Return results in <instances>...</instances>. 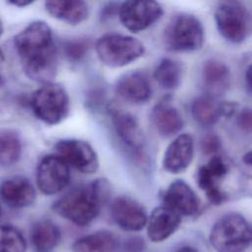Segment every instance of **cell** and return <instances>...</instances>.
Masks as SVG:
<instances>
[{
    "label": "cell",
    "mask_w": 252,
    "mask_h": 252,
    "mask_svg": "<svg viewBox=\"0 0 252 252\" xmlns=\"http://www.w3.org/2000/svg\"><path fill=\"white\" fill-rule=\"evenodd\" d=\"M227 172L226 163L219 156H213L211 159L199 167L197 171V182L205 192L208 199L216 204H221L226 195L220 188V180Z\"/></svg>",
    "instance_id": "7c38bea8"
},
{
    "label": "cell",
    "mask_w": 252,
    "mask_h": 252,
    "mask_svg": "<svg viewBox=\"0 0 252 252\" xmlns=\"http://www.w3.org/2000/svg\"><path fill=\"white\" fill-rule=\"evenodd\" d=\"M242 161L247 165H252V150L248 151L243 155Z\"/></svg>",
    "instance_id": "836d02e7"
},
{
    "label": "cell",
    "mask_w": 252,
    "mask_h": 252,
    "mask_svg": "<svg viewBox=\"0 0 252 252\" xmlns=\"http://www.w3.org/2000/svg\"><path fill=\"white\" fill-rule=\"evenodd\" d=\"M153 121L158 132L164 137L178 133L183 126V119L179 111L168 101H159L153 109Z\"/></svg>",
    "instance_id": "ffe728a7"
},
{
    "label": "cell",
    "mask_w": 252,
    "mask_h": 252,
    "mask_svg": "<svg viewBox=\"0 0 252 252\" xmlns=\"http://www.w3.org/2000/svg\"><path fill=\"white\" fill-rule=\"evenodd\" d=\"M109 192L106 179H96L79 185L61 196L52 206L53 211L79 226H86L98 216L103 199Z\"/></svg>",
    "instance_id": "7a4b0ae2"
},
{
    "label": "cell",
    "mask_w": 252,
    "mask_h": 252,
    "mask_svg": "<svg viewBox=\"0 0 252 252\" xmlns=\"http://www.w3.org/2000/svg\"><path fill=\"white\" fill-rule=\"evenodd\" d=\"M11 5L17 6V7H26L33 3V1H28V0H16V1H9L8 2Z\"/></svg>",
    "instance_id": "d6a6232c"
},
{
    "label": "cell",
    "mask_w": 252,
    "mask_h": 252,
    "mask_svg": "<svg viewBox=\"0 0 252 252\" xmlns=\"http://www.w3.org/2000/svg\"><path fill=\"white\" fill-rule=\"evenodd\" d=\"M2 215V207H1V205H0V216Z\"/></svg>",
    "instance_id": "74e56055"
},
{
    "label": "cell",
    "mask_w": 252,
    "mask_h": 252,
    "mask_svg": "<svg viewBox=\"0 0 252 252\" xmlns=\"http://www.w3.org/2000/svg\"><path fill=\"white\" fill-rule=\"evenodd\" d=\"M115 89L119 96L134 104L145 103L152 95L151 83L141 71H131L123 74L118 79Z\"/></svg>",
    "instance_id": "5bb4252c"
},
{
    "label": "cell",
    "mask_w": 252,
    "mask_h": 252,
    "mask_svg": "<svg viewBox=\"0 0 252 252\" xmlns=\"http://www.w3.org/2000/svg\"><path fill=\"white\" fill-rule=\"evenodd\" d=\"M210 241L218 252H244L252 243V226L241 215L226 214L214 224Z\"/></svg>",
    "instance_id": "3957f363"
},
{
    "label": "cell",
    "mask_w": 252,
    "mask_h": 252,
    "mask_svg": "<svg viewBox=\"0 0 252 252\" xmlns=\"http://www.w3.org/2000/svg\"><path fill=\"white\" fill-rule=\"evenodd\" d=\"M5 60V56H4V52L2 51V49L0 48V65L4 62Z\"/></svg>",
    "instance_id": "d590c367"
},
{
    "label": "cell",
    "mask_w": 252,
    "mask_h": 252,
    "mask_svg": "<svg viewBox=\"0 0 252 252\" xmlns=\"http://www.w3.org/2000/svg\"><path fill=\"white\" fill-rule=\"evenodd\" d=\"M163 43L170 51H194L204 43V29L194 15L181 13L173 16L163 31Z\"/></svg>",
    "instance_id": "5b68a950"
},
{
    "label": "cell",
    "mask_w": 252,
    "mask_h": 252,
    "mask_svg": "<svg viewBox=\"0 0 252 252\" xmlns=\"http://www.w3.org/2000/svg\"><path fill=\"white\" fill-rule=\"evenodd\" d=\"M193 154V138L189 134H181L166 148L162 159L163 168L171 173L181 172L191 163Z\"/></svg>",
    "instance_id": "e0dca14e"
},
{
    "label": "cell",
    "mask_w": 252,
    "mask_h": 252,
    "mask_svg": "<svg viewBox=\"0 0 252 252\" xmlns=\"http://www.w3.org/2000/svg\"><path fill=\"white\" fill-rule=\"evenodd\" d=\"M164 206L180 216H193L199 209V199L192 188L183 180H174L163 195Z\"/></svg>",
    "instance_id": "2e32d148"
},
{
    "label": "cell",
    "mask_w": 252,
    "mask_h": 252,
    "mask_svg": "<svg viewBox=\"0 0 252 252\" xmlns=\"http://www.w3.org/2000/svg\"><path fill=\"white\" fill-rule=\"evenodd\" d=\"M22 149V141L16 131L0 129V166L15 164L21 158Z\"/></svg>",
    "instance_id": "cb8c5ba5"
},
{
    "label": "cell",
    "mask_w": 252,
    "mask_h": 252,
    "mask_svg": "<svg viewBox=\"0 0 252 252\" xmlns=\"http://www.w3.org/2000/svg\"><path fill=\"white\" fill-rule=\"evenodd\" d=\"M162 13L161 6L156 1H126L119 6L118 17L125 29L139 32L155 24Z\"/></svg>",
    "instance_id": "30bf717a"
},
{
    "label": "cell",
    "mask_w": 252,
    "mask_h": 252,
    "mask_svg": "<svg viewBox=\"0 0 252 252\" xmlns=\"http://www.w3.org/2000/svg\"><path fill=\"white\" fill-rule=\"evenodd\" d=\"M109 116L114 131L120 141L136 156H142L145 147V138L137 119L129 112L111 107Z\"/></svg>",
    "instance_id": "8fae6325"
},
{
    "label": "cell",
    "mask_w": 252,
    "mask_h": 252,
    "mask_svg": "<svg viewBox=\"0 0 252 252\" xmlns=\"http://www.w3.org/2000/svg\"><path fill=\"white\" fill-rule=\"evenodd\" d=\"M192 115L200 125L211 126L221 116L220 103L210 95L200 96L192 104Z\"/></svg>",
    "instance_id": "d4e9b609"
},
{
    "label": "cell",
    "mask_w": 252,
    "mask_h": 252,
    "mask_svg": "<svg viewBox=\"0 0 252 252\" xmlns=\"http://www.w3.org/2000/svg\"><path fill=\"white\" fill-rule=\"evenodd\" d=\"M0 197L10 207L22 209L35 201L36 193L31 181L24 176H12L0 184Z\"/></svg>",
    "instance_id": "9a60e30c"
},
{
    "label": "cell",
    "mask_w": 252,
    "mask_h": 252,
    "mask_svg": "<svg viewBox=\"0 0 252 252\" xmlns=\"http://www.w3.org/2000/svg\"><path fill=\"white\" fill-rule=\"evenodd\" d=\"M44 6L51 17L70 25L83 23L90 15L88 4L81 0H48Z\"/></svg>",
    "instance_id": "d6986e66"
},
{
    "label": "cell",
    "mask_w": 252,
    "mask_h": 252,
    "mask_svg": "<svg viewBox=\"0 0 252 252\" xmlns=\"http://www.w3.org/2000/svg\"><path fill=\"white\" fill-rule=\"evenodd\" d=\"M98 59L106 66L119 68L139 59L145 46L138 38L118 32L102 34L94 43Z\"/></svg>",
    "instance_id": "277c9868"
},
{
    "label": "cell",
    "mask_w": 252,
    "mask_h": 252,
    "mask_svg": "<svg viewBox=\"0 0 252 252\" xmlns=\"http://www.w3.org/2000/svg\"><path fill=\"white\" fill-rule=\"evenodd\" d=\"M180 221V215L173 210L165 206L158 207L148 219V236L153 242L163 241L177 229Z\"/></svg>",
    "instance_id": "ac0fdd59"
},
{
    "label": "cell",
    "mask_w": 252,
    "mask_h": 252,
    "mask_svg": "<svg viewBox=\"0 0 252 252\" xmlns=\"http://www.w3.org/2000/svg\"><path fill=\"white\" fill-rule=\"evenodd\" d=\"M69 165L57 155L44 156L36 167V184L45 195H55L70 182Z\"/></svg>",
    "instance_id": "9c48e42d"
},
{
    "label": "cell",
    "mask_w": 252,
    "mask_h": 252,
    "mask_svg": "<svg viewBox=\"0 0 252 252\" xmlns=\"http://www.w3.org/2000/svg\"><path fill=\"white\" fill-rule=\"evenodd\" d=\"M110 211L114 222L127 231H139L148 222V216L144 207L127 196L116 197L111 204Z\"/></svg>",
    "instance_id": "4fadbf2b"
},
{
    "label": "cell",
    "mask_w": 252,
    "mask_h": 252,
    "mask_svg": "<svg viewBox=\"0 0 252 252\" xmlns=\"http://www.w3.org/2000/svg\"><path fill=\"white\" fill-rule=\"evenodd\" d=\"M181 66L175 60L164 58L156 67L154 78L164 90L176 89L181 81Z\"/></svg>",
    "instance_id": "484cf974"
},
{
    "label": "cell",
    "mask_w": 252,
    "mask_h": 252,
    "mask_svg": "<svg viewBox=\"0 0 252 252\" xmlns=\"http://www.w3.org/2000/svg\"><path fill=\"white\" fill-rule=\"evenodd\" d=\"M60 229L48 220L35 222L32 228L31 239L33 247L38 252H49L60 240Z\"/></svg>",
    "instance_id": "7402d4cb"
},
{
    "label": "cell",
    "mask_w": 252,
    "mask_h": 252,
    "mask_svg": "<svg viewBox=\"0 0 252 252\" xmlns=\"http://www.w3.org/2000/svg\"><path fill=\"white\" fill-rule=\"evenodd\" d=\"M203 79L211 92L220 93L229 84V68L218 59L207 60L203 66Z\"/></svg>",
    "instance_id": "603a6c76"
},
{
    "label": "cell",
    "mask_w": 252,
    "mask_h": 252,
    "mask_svg": "<svg viewBox=\"0 0 252 252\" xmlns=\"http://www.w3.org/2000/svg\"><path fill=\"white\" fill-rule=\"evenodd\" d=\"M176 252H198L196 249L192 248V247H188V246H185V247H182L180 249H178Z\"/></svg>",
    "instance_id": "e575fe53"
},
{
    "label": "cell",
    "mask_w": 252,
    "mask_h": 252,
    "mask_svg": "<svg viewBox=\"0 0 252 252\" xmlns=\"http://www.w3.org/2000/svg\"><path fill=\"white\" fill-rule=\"evenodd\" d=\"M31 106L39 120L48 125H56L67 117L70 99L62 86L49 83L32 94Z\"/></svg>",
    "instance_id": "8992f818"
},
{
    "label": "cell",
    "mask_w": 252,
    "mask_h": 252,
    "mask_svg": "<svg viewBox=\"0 0 252 252\" xmlns=\"http://www.w3.org/2000/svg\"><path fill=\"white\" fill-rule=\"evenodd\" d=\"M236 106L237 105L235 103H232V102L220 103V115L225 116V117L231 116L234 113Z\"/></svg>",
    "instance_id": "4dcf8cb0"
},
{
    "label": "cell",
    "mask_w": 252,
    "mask_h": 252,
    "mask_svg": "<svg viewBox=\"0 0 252 252\" xmlns=\"http://www.w3.org/2000/svg\"><path fill=\"white\" fill-rule=\"evenodd\" d=\"M90 47V42L87 39H76L66 43L64 50L65 55L71 61H80L86 55Z\"/></svg>",
    "instance_id": "83f0119b"
},
{
    "label": "cell",
    "mask_w": 252,
    "mask_h": 252,
    "mask_svg": "<svg viewBox=\"0 0 252 252\" xmlns=\"http://www.w3.org/2000/svg\"><path fill=\"white\" fill-rule=\"evenodd\" d=\"M14 45L26 75L35 82L49 84L57 72L56 46L47 23H30L14 37Z\"/></svg>",
    "instance_id": "6da1fadb"
},
{
    "label": "cell",
    "mask_w": 252,
    "mask_h": 252,
    "mask_svg": "<svg viewBox=\"0 0 252 252\" xmlns=\"http://www.w3.org/2000/svg\"><path fill=\"white\" fill-rule=\"evenodd\" d=\"M220 141L216 136L207 137L203 142V149L209 154H215L220 149Z\"/></svg>",
    "instance_id": "f546056e"
},
{
    "label": "cell",
    "mask_w": 252,
    "mask_h": 252,
    "mask_svg": "<svg viewBox=\"0 0 252 252\" xmlns=\"http://www.w3.org/2000/svg\"><path fill=\"white\" fill-rule=\"evenodd\" d=\"M56 155L69 166L85 174H92L98 168L99 162L94 149L86 141L62 139L55 144Z\"/></svg>",
    "instance_id": "ba28073f"
},
{
    "label": "cell",
    "mask_w": 252,
    "mask_h": 252,
    "mask_svg": "<svg viewBox=\"0 0 252 252\" xmlns=\"http://www.w3.org/2000/svg\"><path fill=\"white\" fill-rule=\"evenodd\" d=\"M72 248L74 252H115L117 240L111 232L100 230L78 238Z\"/></svg>",
    "instance_id": "44dd1931"
},
{
    "label": "cell",
    "mask_w": 252,
    "mask_h": 252,
    "mask_svg": "<svg viewBox=\"0 0 252 252\" xmlns=\"http://www.w3.org/2000/svg\"><path fill=\"white\" fill-rule=\"evenodd\" d=\"M3 32H4V27H3V24H2V22L0 20V36L3 34Z\"/></svg>",
    "instance_id": "8d00e7d4"
},
{
    "label": "cell",
    "mask_w": 252,
    "mask_h": 252,
    "mask_svg": "<svg viewBox=\"0 0 252 252\" xmlns=\"http://www.w3.org/2000/svg\"><path fill=\"white\" fill-rule=\"evenodd\" d=\"M215 21L220 33L233 43L242 42L252 32V16L245 5L238 1L219 3Z\"/></svg>",
    "instance_id": "52a82bcc"
},
{
    "label": "cell",
    "mask_w": 252,
    "mask_h": 252,
    "mask_svg": "<svg viewBox=\"0 0 252 252\" xmlns=\"http://www.w3.org/2000/svg\"><path fill=\"white\" fill-rule=\"evenodd\" d=\"M27 241L19 229L0 224V252H26Z\"/></svg>",
    "instance_id": "4316f807"
},
{
    "label": "cell",
    "mask_w": 252,
    "mask_h": 252,
    "mask_svg": "<svg viewBox=\"0 0 252 252\" xmlns=\"http://www.w3.org/2000/svg\"><path fill=\"white\" fill-rule=\"evenodd\" d=\"M245 80H246V85L247 88L252 91V64L249 65V67L246 70L245 73Z\"/></svg>",
    "instance_id": "1f68e13d"
},
{
    "label": "cell",
    "mask_w": 252,
    "mask_h": 252,
    "mask_svg": "<svg viewBox=\"0 0 252 252\" xmlns=\"http://www.w3.org/2000/svg\"><path fill=\"white\" fill-rule=\"evenodd\" d=\"M236 123L243 132L251 133L252 132V109L251 108L242 109L237 115Z\"/></svg>",
    "instance_id": "f1b7e54d"
}]
</instances>
